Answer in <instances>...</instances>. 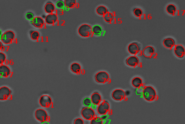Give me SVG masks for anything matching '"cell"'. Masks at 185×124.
<instances>
[{
	"mask_svg": "<svg viewBox=\"0 0 185 124\" xmlns=\"http://www.w3.org/2000/svg\"><path fill=\"white\" fill-rule=\"evenodd\" d=\"M2 33L1 30L0 29V39L1 38L2 36Z\"/></svg>",
	"mask_w": 185,
	"mask_h": 124,
	"instance_id": "cell-36",
	"label": "cell"
},
{
	"mask_svg": "<svg viewBox=\"0 0 185 124\" xmlns=\"http://www.w3.org/2000/svg\"><path fill=\"white\" fill-rule=\"evenodd\" d=\"M58 20V17L56 14H49L45 17V21L46 23L49 25H53L57 22Z\"/></svg>",
	"mask_w": 185,
	"mask_h": 124,
	"instance_id": "cell-12",
	"label": "cell"
},
{
	"mask_svg": "<svg viewBox=\"0 0 185 124\" xmlns=\"http://www.w3.org/2000/svg\"><path fill=\"white\" fill-rule=\"evenodd\" d=\"M139 59L135 56H132L126 60V64L132 67H135L139 63Z\"/></svg>",
	"mask_w": 185,
	"mask_h": 124,
	"instance_id": "cell-15",
	"label": "cell"
},
{
	"mask_svg": "<svg viewBox=\"0 0 185 124\" xmlns=\"http://www.w3.org/2000/svg\"><path fill=\"white\" fill-rule=\"evenodd\" d=\"M132 84L134 87L139 88L142 85L143 80L140 77H135L132 79Z\"/></svg>",
	"mask_w": 185,
	"mask_h": 124,
	"instance_id": "cell-21",
	"label": "cell"
},
{
	"mask_svg": "<svg viewBox=\"0 0 185 124\" xmlns=\"http://www.w3.org/2000/svg\"><path fill=\"white\" fill-rule=\"evenodd\" d=\"M112 97L116 101H121L125 97L126 93L123 90L116 89L112 92Z\"/></svg>",
	"mask_w": 185,
	"mask_h": 124,
	"instance_id": "cell-10",
	"label": "cell"
},
{
	"mask_svg": "<svg viewBox=\"0 0 185 124\" xmlns=\"http://www.w3.org/2000/svg\"><path fill=\"white\" fill-rule=\"evenodd\" d=\"M32 22H33V25L38 28H42L44 24V21L43 19L39 16L34 17L32 21Z\"/></svg>",
	"mask_w": 185,
	"mask_h": 124,
	"instance_id": "cell-17",
	"label": "cell"
},
{
	"mask_svg": "<svg viewBox=\"0 0 185 124\" xmlns=\"http://www.w3.org/2000/svg\"><path fill=\"white\" fill-rule=\"evenodd\" d=\"M143 95L145 100L151 102L154 100L156 98V91L152 86H146L143 92Z\"/></svg>",
	"mask_w": 185,
	"mask_h": 124,
	"instance_id": "cell-1",
	"label": "cell"
},
{
	"mask_svg": "<svg viewBox=\"0 0 185 124\" xmlns=\"http://www.w3.org/2000/svg\"><path fill=\"white\" fill-rule=\"evenodd\" d=\"M110 110V105L108 102L105 101L101 103L98 107L97 111L100 115H105Z\"/></svg>",
	"mask_w": 185,
	"mask_h": 124,
	"instance_id": "cell-7",
	"label": "cell"
},
{
	"mask_svg": "<svg viewBox=\"0 0 185 124\" xmlns=\"http://www.w3.org/2000/svg\"><path fill=\"white\" fill-rule=\"evenodd\" d=\"M104 18L106 22L111 23L113 20V16L112 14L108 12L104 15Z\"/></svg>",
	"mask_w": 185,
	"mask_h": 124,
	"instance_id": "cell-27",
	"label": "cell"
},
{
	"mask_svg": "<svg viewBox=\"0 0 185 124\" xmlns=\"http://www.w3.org/2000/svg\"><path fill=\"white\" fill-rule=\"evenodd\" d=\"M103 123V120L102 118L98 117H94L91 120V124H102Z\"/></svg>",
	"mask_w": 185,
	"mask_h": 124,
	"instance_id": "cell-28",
	"label": "cell"
},
{
	"mask_svg": "<svg viewBox=\"0 0 185 124\" xmlns=\"http://www.w3.org/2000/svg\"><path fill=\"white\" fill-rule=\"evenodd\" d=\"M134 14L137 17H139L143 14V11L139 8H136L134 10Z\"/></svg>",
	"mask_w": 185,
	"mask_h": 124,
	"instance_id": "cell-30",
	"label": "cell"
},
{
	"mask_svg": "<svg viewBox=\"0 0 185 124\" xmlns=\"http://www.w3.org/2000/svg\"><path fill=\"white\" fill-rule=\"evenodd\" d=\"M35 118L41 123H44L48 120L47 112L43 109H38L35 112Z\"/></svg>",
	"mask_w": 185,
	"mask_h": 124,
	"instance_id": "cell-5",
	"label": "cell"
},
{
	"mask_svg": "<svg viewBox=\"0 0 185 124\" xmlns=\"http://www.w3.org/2000/svg\"><path fill=\"white\" fill-rule=\"evenodd\" d=\"M10 89L6 86H2L0 88V100L4 101L7 100L11 94Z\"/></svg>",
	"mask_w": 185,
	"mask_h": 124,
	"instance_id": "cell-8",
	"label": "cell"
},
{
	"mask_svg": "<svg viewBox=\"0 0 185 124\" xmlns=\"http://www.w3.org/2000/svg\"><path fill=\"white\" fill-rule=\"evenodd\" d=\"M3 46V44L0 41V49H1L2 47Z\"/></svg>",
	"mask_w": 185,
	"mask_h": 124,
	"instance_id": "cell-37",
	"label": "cell"
},
{
	"mask_svg": "<svg viewBox=\"0 0 185 124\" xmlns=\"http://www.w3.org/2000/svg\"><path fill=\"white\" fill-rule=\"evenodd\" d=\"M167 11L170 14L174 15L177 11V8L175 5L172 4H169L167 7Z\"/></svg>",
	"mask_w": 185,
	"mask_h": 124,
	"instance_id": "cell-24",
	"label": "cell"
},
{
	"mask_svg": "<svg viewBox=\"0 0 185 124\" xmlns=\"http://www.w3.org/2000/svg\"><path fill=\"white\" fill-rule=\"evenodd\" d=\"M91 100L93 104L98 105L102 101V97L98 92H95L91 95Z\"/></svg>",
	"mask_w": 185,
	"mask_h": 124,
	"instance_id": "cell-16",
	"label": "cell"
},
{
	"mask_svg": "<svg viewBox=\"0 0 185 124\" xmlns=\"http://www.w3.org/2000/svg\"><path fill=\"white\" fill-rule=\"evenodd\" d=\"M64 5H65L64 3L62 1H58L56 3L57 7L58 8H64Z\"/></svg>",
	"mask_w": 185,
	"mask_h": 124,
	"instance_id": "cell-33",
	"label": "cell"
},
{
	"mask_svg": "<svg viewBox=\"0 0 185 124\" xmlns=\"http://www.w3.org/2000/svg\"><path fill=\"white\" fill-rule=\"evenodd\" d=\"M92 33L96 35H100L102 32V29L98 25L94 26L92 28Z\"/></svg>",
	"mask_w": 185,
	"mask_h": 124,
	"instance_id": "cell-26",
	"label": "cell"
},
{
	"mask_svg": "<svg viewBox=\"0 0 185 124\" xmlns=\"http://www.w3.org/2000/svg\"><path fill=\"white\" fill-rule=\"evenodd\" d=\"M11 71L7 65H1L0 66V75L3 77H8L10 75Z\"/></svg>",
	"mask_w": 185,
	"mask_h": 124,
	"instance_id": "cell-14",
	"label": "cell"
},
{
	"mask_svg": "<svg viewBox=\"0 0 185 124\" xmlns=\"http://www.w3.org/2000/svg\"><path fill=\"white\" fill-rule=\"evenodd\" d=\"M82 73L83 74H84V70H82Z\"/></svg>",
	"mask_w": 185,
	"mask_h": 124,
	"instance_id": "cell-38",
	"label": "cell"
},
{
	"mask_svg": "<svg viewBox=\"0 0 185 124\" xmlns=\"http://www.w3.org/2000/svg\"><path fill=\"white\" fill-rule=\"evenodd\" d=\"M74 124H83L84 121L82 119L78 118L76 119L74 121Z\"/></svg>",
	"mask_w": 185,
	"mask_h": 124,
	"instance_id": "cell-35",
	"label": "cell"
},
{
	"mask_svg": "<svg viewBox=\"0 0 185 124\" xmlns=\"http://www.w3.org/2000/svg\"><path fill=\"white\" fill-rule=\"evenodd\" d=\"M76 0H65L64 4L67 8H73L76 5Z\"/></svg>",
	"mask_w": 185,
	"mask_h": 124,
	"instance_id": "cell-25",
	"label": "cell"
},
{
	"mask_svg": "<svg viewBox=\"0 0 185 124\" xmlns=\"http://www.w3.org/2000/svg\"><path fill=\"white\" fill-rule=\"evenodd\" d=\"M109 78V74L105 71H100L96 75V80L97 82L101 84L107 82Z\"/></svg>",
	"mask_w": 185,
	"mask_h": 124,
	"instance_id": "cell-6",
	"label": "cell"
},
{
	"mask_svg": "<svg viewBox=\"0 0 185 124\" xmlns=\"http://www.w3.org/2000/svg\"><path fill=\"white\" fill-rule=\"evenodd\" d=\"M91 100L89 98H86L85 99L83 100V104L85 106H89L91 104Z\"/></svg>",
	"mask_w": 185,
	"mask_h": 124,
	"instance_id": "cell-32",
	"label": "cell"
},
{
	"mask_svg": "<svg viewBox=\"0 0 185 124\" xmlns=\"http://www.w3.org/2000/svg\"><path fill=\"white\" fill-rule=\"evenodd\" d=\"M39 104L42 107L48 108L52 104V99L48 95H43L39 99Z\"/></svg>",
	"mask_w": 185,
	"mask_h": 124,
	"instance_id": "cell-9",
	"label": "cell"
},
{
	"mask_svg": "<svg viewBox=\"0 0 185 124\" xmlns=\"http://www.w3.org/2000/svg\"><path fill=\"white\" fill-rule=\"evenodd\" d=\"M55 6L52 3H46L44 7V10L47 14H52L55 11Z\"/></svg>",
	"mask_w": 185,
	"mask_h": 124,
	"instance_id": "cell-20",
	"label": "cell"
},
{
	"mask_svg": "<svg viewBox=\"0 0 185 124\" xmlns=\"http://www.w3.org/2000/svg\"><path fill=\"white\" fill-rule=\"evenodd\" d=\"M96 12L98 15L104 16L108 12L107 8L104 6H99L96 9Z\"/></svg>",
	"mask_w": 185,
	"mask_h": 124,
	"instance_id": "cell-23",
	"label": "cell"
},
{
	"mask_svg": "<svg viewBox=\"0 0 185 124\" xmlns=\"http://www.w3.org/2000/svg\"><path fill=\"white\" fill-rule=\"evenodd\" d=\"M128 50L130 54L135 55L139 52L140 48L137 43L133 42L129 45L128 47Z\"/></svg>",
	"mask_w": 185,
	"mask_h": 124,
	"instance_id": "cell-11",
	"label": "cell"
},
{
	"mask_svg": "<svg viewBox=\"0 0 185 124\" xmlns=\"http://www.w3.org/2000/svg\"><path fill=\"white\" fill-rule=\"evenodd\" d=\"M6 60V56L3 52H0V65L3 64Z\"/></svg>",
	"mask_w": 185,
	"mask_h": 124,
	"instance_id": "cell-31",
	"label": "cell"
},
{
	"mask_svg": "<svg viewBox=\"0 0 185 124\" xmlns=\"http://www.w3.org/2000/svg\"><path fill=\"white\" fill-rule=\"evenodd\" d=\"M26 17L27 20L29 21H33V19H34V15L33 13L29 12L27 13L26 15Z\"/></svg>",
	"mask_w": 185,
	"mask_h": 124,
	"instance_id": "cell-34",
	"label": "cell"
},
{
	"mask_svg": "<svg viewBox=\"0 0 185 124\" xmlns=\"http://www.w3.org/2000/svg\"><path fill=\"white\" fill-rule=\"evenodd\" d=\"M82 116L87 120H91L95 116V112L89 107L84 108L81 111Z\"/></svg>",
	"mask_w": 185,
	"mask_h": 124,
	"instance_id": "cell-4",
	"label": "cell"
},
{
	"mask_svg": "<svg viewBox=\"0 0 185 124\" xmlns=\"http://www.w3.org/2000/svg\"><path fill=\"white\" fill-rule=\"evenodd\" d=\"M39 36H40V34L38 31H33L31 34V39L34 40H38Z\"/></svg>",
	"mask_w": 185,
	"mask_h": 124,
	"instance_id": "cell-29",
	"label": "cell"
},
{
	"mask_svg": "<svg viewBox=\"0 0 185 124\" xmlns=\"http://www.w3.org/2000/svg\"><path fill=\"white\" fill-rule=\"evenodd\" d=\"M15 34L13 31L8 30L3 34L1 40L3 43L9 44L11 43L14 40Z\"/></svg>",
	"mask_w": 185,
	"mask_h": 124,
	"instance_id": "cell-3",
	"label": "cell"
},
{
	"mask_svg": "<svg viewBox=\"0 0 185 124\" xmlns=\"http://www.w3.org/2000/svg\"><path fill=\"white\" fill-rule=\"evenodd\" d=\"M78 33L82 37H89L92 34V28L88 24H83L79 28Z\"/></svg>",
	"mask_w": 185,
	"mask_h": 124,
	"instance_id": "cell-2",
	"label": "cell"
},
{
	"mask_svg": "<svg viewBox=\"0 0 185 124\" xmlns=\"http://www.w3.org/2000/svg\"><path fill=\"white\" fill-rule=\"evenodd\" d=\"M71 71L75 74H79L81 71V67L79 64L74 63L72 64L70 67Z\"/></svg>",
	"mask_w": 185,
	"mask_h": 124,
	"instance_id": "cell-22",
	"label": "cell"
},
{
	"mask_svg": "<svg viewBox=\"0 0 185 124\" xmlns=\"http://www.w3.org/2000/svg\"><path fill=\"white\" fill-rule=\"evenodd\" d=\"M154 49L152 46H148L145 47L143 51V54L146 58H150L154 54Z\"/></svg>",
	"mask_w": 185,
	"mask_h": 124,
	"instance_id": "cell-18",
	"label": "cell"
},
{
	"mask_svg": "<svg viewBox=\"0 0 185 124\" xmlns=\"http://www.w3.org/2000/svg\"><path fill=\"white\" fill-rule=\"evenodd\" d=\"M175 41L172 38H167L163 41V44L165 47L168 49H171L175 45Z\"/></svg>",
	"mask_w": 185,
	"mask_h": 124,
	"instance_id": "cell-19",
	"label": "cell"
},
{
	"mask_svg": "<svg viewBox=\"0 0 185 124\" xmlns=\"http://www.w3.org/2000/svg\"><path fill=\"white\" fill-rule=\"evenodd\" d=\"M174 53L177 57L182 58L185 55V50L184 48L181 45H177L175 47Z\"/></svg>",
	"mask_w": 185,
	"mask_h": 124,
	"instance_id": "cell-13",
	"label": "cell"
}]
</instances>
